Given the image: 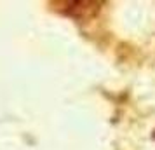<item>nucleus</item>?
<instances>
[{
    "instance_id": "obj_1",
    "label": "nucleus",
    "mask_w": 155,
    "mask_h": 150,
    "mask_svg": "<svg viewBox=\"0 0 155 150\" xmlns=\"http://www.w3.org/2000/svg\"><path fill=\"white\" fill-rule=\"evenodd\" d=\"M66 14L85 19V18H91L99 11V4L94 2H66Z\"/></svg>"
}]
</instances>
